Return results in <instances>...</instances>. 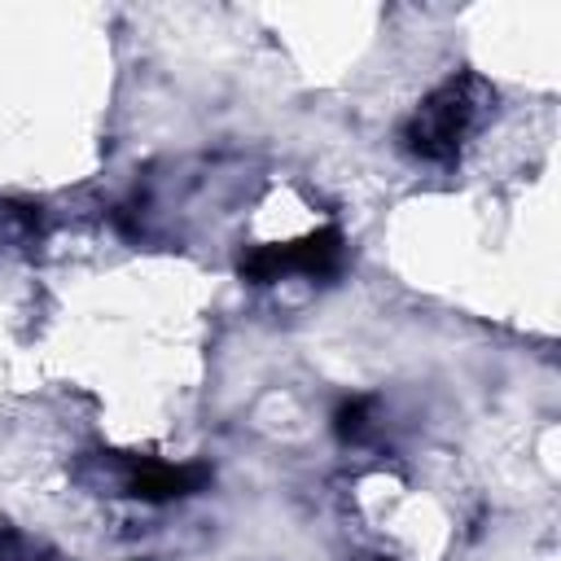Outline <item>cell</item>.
<instances>
[{
	"instance_id": "cell-1",
	"label": "cell",
	"mask_w": 561,
	"mask_h": 561,
	"mask_svg": "<svg viewBox=\"0 0 561 561\" xmlns=\"http://www.w3.org/2000/svg\"><path fill=\"white\" fill-rule=\"evenodd\" d=\"M495 110V88L473 75L460 70L451 79H443L403 123V149L421 162H451L491 118Z\"/></svg>"
},
{
	"instance_id": "cell-2",
	"label": "cell",
	"mask_w": 561,
	"mask_h": 561,
	"mask_svg": "<svg viewBox=\"0 0 561 561\" xmlns=\"http://www.w3.org/2000/svg\"><path fill=\"white\" fill-rule=\"evenodd\" d=\"M342 259V232L337 228H307L298 237L285 241H263L250 245V254L241 259V276L254 285H276L289 276H329Z\"/></svg>"
}]
</instances>
